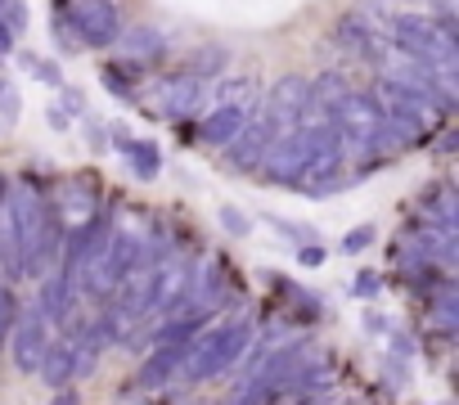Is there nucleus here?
I'll return each mask as SVG.
<instances>
[{"instance_id": "obj_1", "label": "nucleus", "mask_w": 459, "mask_h": 405, "mask_svg": "<svg viewBox=\"0 0 459 405\" xmlns=\"http://www.w3.org/2000/svg\"><path fill=\"white\" fill-rule=\"evenodd\" d=\"M248 342H253V324H248L244 315L207 329L198 342L185 347V360H180L185 383H207V378H216V374H225V369H235V365L244 360Z\"/></svg>"}, {"instance_id": "obj_2", "label": "nucleus", "mask_w": 459, "mask_h": 405, "mask_svg": "<svg viewBox=\"0 0 459 405\" xmlns=\"http://www.w3.org/2000/svg\"><path fill=\"white\" fill-rule=\"evenodd\" d=\"M392 50L423 64H455V19H428V14H392L387 23Z\"/></svg>"}, {"instance_id": "obj_3", "label": "nucleus", "mask_w": 459, "mask_h": 405, "mask_svg": "<svg viewBox=\"0 0 459 405\" xmlns=\"http://www.w3.org/2000/svg\"><path fill=\"white\" fill-rule=\"evenodd\" d=\"M77 50H108L122 37V14L113 0H55Z\"/></svg>"}, {"instance_id": "obj_4", "label": "nucleus", "mask_w": 459, "mask_h": 405, "mask_svg": "<svg viewBox=\"0 0 459 405\" xmlns=\"http://www.w3.org/2000/svg\"><path fill=\"white\" fill-rule=\"evenodd\" d=\"M307 158H311V140H307L302 131L275 135V140L266 144L262 162H257V176H262L266 185H293V180L302 176Z\"/></svg>"}, {"instance_id": "obj_5", "label": "nucleus", "mask_w": 459, "mask_h": 405, "mask_svg": "<svg viewBox=\"0 0 459 405\" xmlns=\"http://www.w3.org/2000/svg\"><path fill=\"white\" fill-rule=\"evenodd\" d=\"M203 95H207V82L185 68V73L167 77V82L149 95V113H158V117H167V122H180V117H189V113L203 108Z\"/></svg>"}, {"instance_id": "obj_6", "label": "nucleus", "mask_w": 459, "mask_h": 405, "mask_svg": "<svg viewBox=\"0 0 459 405\" xmlns=\"http://www.w3.org/2000/svg\"><path fill=\"white\" fill-rule=\"evenodd\" d=\"M271 140H275V122H271V113H266V108H253L248 122H244V131L225 144V162H230V171H239V176L257 171V162H262V153H266Z\"/></svg>"}, {"instance_id": "obj_7", "label": "nucleus", "mask_w": 459, "mask_h": 405, "mask_svg": "<svg viewBox=\"0 0 459 405\" xmlns=\"http://www.w3.org/2000/svg\"><path fill=\"white\" fill-rule=\"evenodd\" d=\"M100 217H104V212H100V189H95L86 176L68 180V185H64V198H59V212H55V221H59L64 239H73V235L91 230Z\"/></svg>"}, {"instance_id": "obj_8", "label": "nucleus", "mask_w": 459, "mask_h": 405, "mask_svg": "<svg viewBox=\"0 0 459 405\" xmlns=\"http://www.w3.org/2000/svg\"><path fill=\"white\" fill-rule=\"evenodd\" d=\"M50 347V324L46 315L32 306V311H19L14 329H10V356L19 365V374H37L41 369V356Z\"/></svg>"}, {"instance_id": "obj_9", "label": "nucleus", "mask_w": 459, "mask_h": 405, "mask_svg": "<svg viewBox=\"0 0 459 405\" xmlns=\"http://www.w3.org/2000/svg\"><path fill=\"white\" fill-rule=\"evenodd\" d=\"M333 41L351 55V59H387V37L374 32V23L365 14H342L333 23Z\"/></svg>"}, {"instance_id": "obj_10", "label": "nucleus", "mask_w": 459, "mask_h": 405, "mask_svg": "<svg viewBox=\"0 0 459 405\" xmlns=\"http://www.w3.org/2000/svg\"><path fill=\"white\" fill-rule=\"evenodd\" d=\"M37 311L46 315V324H68V315L77 311V284H73V275L68 271H46L41 275V302H37Z\"/></svg>"}, {"instance_id": "obj_11", "label": "nucleus", "mask_w": 459, "mask_h": 405, "mask_svg": "<svg viewBox=\"0 0 459 405\" xmlns=\"http://www.w3.org/2000/svg\"><path fill=\"white\" fill-rule=\"evenodd\" d=\"M248 113H253V108H235V104H216V108H207L203 122H198V144H207V149H225L230 140L244 131Z\"/></svg>"}, {"instance_id": "obj_12", "label": "nucleus", "mask_w": 459, "mask_h": 405, "mask_svg": "<svg viewBox=\"0 0 459 405\" xmlns=\"http://www.w3.org/2000/svg\"><path fill=\"white\" fill-rule=\"evenodd\" d=\"M180 360H185V347H176V342H158V351L135 369V392L167 387V383H171V374H180Z\"/></svg>"}, {"instance_id": "obj_13", "label": "nucleus", "mask_w": 459, "mask_h": 405, "mask_svg": "<svg viewBox=\"0 0 459 405\" xmlns=\"http://www.w3.org/2000/svg\"><path fill=\"white\" fill-rule=\"evenodd\" d=\"M117 46H122V50H126V59H131V64H140V68L167 55V37H162L158 28H149V23H140V28H122Z\"/></svg>"}, {"instance_id": "obj_14", "label": "nucleus", "mask_w": 459, "mask_h": 405, "mask_svg": "<svg viewBox=\"0 0 459 405\" xmlns=\"http://www.w3.org/2000/svg\"><path fill=\"white\" fill-rule=\"evenodd\" d=\"M455 217H459L455 189H450V185H437V189L423 198V226L437 230V235H455Z\"/></svg>"}, {"instance_id": "obj_15", "label": "nucleus", "mask_w": 459, "mask_h": 405, "mask_svg": "<svg viewBox=\"0 0 459 405\" xmlns=\"http://www.w3.org/2000/svg\"><path fill=\"white\" fill-rule=\"evenodd\" d=\"M37 374H41V378H46L55 392H59V387H68V383L77 378V356H73V342H68V338H64V342H50V347H46V356H41V369H37Z\"/></svg>"}, {"instance_id": "obj_16", "label": "nucleus", "mask_w": 459, "mask_h": 405, "mask_svg": "<svg viewBox=\"0 0 459 405\" xmlns=\"http://www.w3.org/2000/svg\"><path fill=\"white\" fill-rule=\"evenodd\" d=\"M257 95H262V86H257V77H253V73H230V77H221V82H216V104L257 108Z\"/></svg>"}, {"instance_id": "obj_17", "label": "nucleus", "mask_w": 459, "mask_h": 405, "mask_svg": "<svg viewBox=\"0 0 459 405\" xmlns=\"http://www.w3.org/2000/svg\"><path fill=\"white\" fill-rule=\"evenodd\" d=\"M100 82H104V90H113L117 99H140V64H131V59L104 64V68H100Z\"/></svg>"}, {"instance_id": "obj_18", "label": "nucleus", "mask_w": 459, "mask_h": 405, "mask_svg": "<svg viewBox=\"0 0 459 405\" xmlns=\"http://www.w3.org/2000/svg\"><path fill=\"white\" fill-rule=\"evenodd\" d=\"M122 158L131 162L135 180H158V171H162V153H158L153 140H131V149H126Z\"/></svg>"}, {"instance_id": "obj_19", "label": "nucleus", "mask_w": 459, "mask_h": 405, "mask_svg": "<svg viewBox=\"0 0 459 405\" xmlns=\"http://www.w3.org/2000/svg\"><path fill=\"white\" fill-rule=\"evenodd\" d=\"M347 90H351V82H347L342 73H320V77L311 82V99H316L320 108H333Z\"/></svg>"}, {"instance_id": "obj_20", "label": "nucleus", "mask_w": 459, "mask_h": 405, "mask_svg": "<svg viewBox=\"0 0 459 405\" xmlns=\"http://www.w3.org/2000/svg\"><path fill=\"white\" fill-rule=\"evenodd\" d=\"M19 64H23L37 82H46V86H55V90L64 86V68H59L55 59H41V55H32V50H19Z\"/></svg>"}, {"instance_id": "obj_21", "label": "nucleus", "mask_w": 459, "mask_h": 405, "mask_svg": "<svg viewBox=\"0 0 459 405\" xmlns=\"http://www.w3.org/2000/svg\"><path fill=\"white\" fill-rule=\"evenodd\" d=\"M0 23H5L14 37H23V32H28V23H32L28 0H0Z\"/></svg>"}, {"instance_id": "obj_22", "label": "nucleus", "mask_w": 459, "mask_h": 405, "mask_svg": "<svg viewBox=\"0 0 459 405\" xmlns=\"http://www.w3.org/2000/svg\"><path fill=\"white\" fill-rule=\"evenodd\" d=\"M216 217H221V230H225V235H235V239L253 235V217H248V212H239L235 202H225V208H221Z\"/></svg>"}, {"instance_id": "obj_23", "label": "nucleus", "mask_w": 459, "mask_h": 405, "mask_svg": "<svg viewBox=\"0 0 459 405\" xmlns=\"http://www.w3.org/2000/svg\"><path fill=\"white\" fill-rule=\"evenodd\" d=\"M14 320H19V297H14V289H10V284H0V347L10 342Z\"/></svg>"}, {"instance_id": "obj_24", "label": "nucleus", "mask_w": 459, "mask_h": 405, "mask_svg": "<svg viewBox=\"0 0 459 405\" xmlns=\"http://www.w3.org/2000/svg\"><path fill=\"white\" fill-rule=\"evenodd\" d=\"M374 239H378L374 226H356V230L342 235V253H365V248H374Z\"/></svg>"}, {"instance_id": "obj_25", "label": "nucleus", "mask_w": 459, "mask_h": 405, "mask_svg": "<svg viewBox=\"0 0 459 405\" xmlns=\"http://www.w3.org/2000/svg\"><path fill=\"white\" fill-rule=\"evenodd\" d=\"M383 284H387V280H383L378 271H360V275L351 280V293L369 302V297H378V293H383Z\"/></svg>"}, {"instance_id": "obj_26", "label": "nucleus", "mask_w": 459, "mask_h": 405, "mask_svg": "<svg viewBox=\"0 0 459 405\" xmlns=\"http://www.w3.org/2000/svg\"><path fill=\"white\" fill-rule=\"evenodd\" d=\"M221 64H225V50H216V46H212V50H198V55H194V68H189V73H198V77L207 82Z\"/></svg>"}, {"instance_id": "obj_27", "label": "nucleus", "mask_w": 459, "mask_h": 405, "mask_svg": "<svg viewBox=\"0 0 459 405\" xmlns=\"http://www.w3.org/2000/svg\"><path fill=\"white\" fill-rule=\"evenodd\" d=\"M19 108H23V104H19V90H14L5 77H0V122H14Z\"/></svg>"}, {"instance_id": "obj_28", "label": "nucleus", "mask_w": 459, "mask_h": 405, "mask_svg": "<svg viewBox=\"0 0 459 405\" xmlns=\"http://www.w3.org/2000/svg\"><path fill=\"white\" fill-rule=\"evenodd\" d=\"M325 257H329V253H325V244H320V239L298 244V262H302V266H325Z\"/></svg>"}, {"instance_id": "obj_29", "label": "nucleus", "mask_w": 459, "mask_h": 405, "mask_svg": "<svg viewBox=\"0 0 459 405\" xmlns=\"http://www.w3.org/2000/svg\"><path fill=\"white\" fill-rule=\"evenodd\" d=\"M46 122H50L55 131H73V113H68L64 104H50V108H46Z\"/></svg>"}, {"instance_id": "obj_30", "label": "nucleus", "mask_w": 459, "mask_h": 405, "mask_svg": "<svg viewBox=\"0 0 459 405\" xmlns=\"http://www.w3.org/2000/svg\"><path fill=\"white\" fill-rule=\"evenodd\" d=\"M50 405H82V392H77V387L68 383V387H59V396H55Z\"/></svg>"}, {"instance_id": "obj_31", "label": "nucleus", "mask_w": 459, "mask_h": 405, "mask_svg": "<svg viewBox=\"0 0 459 405\" xmlns=\"http://www.w3.org/2000/svg\"><path fill=\"white\" fill-rule=\"evenodd\" d=\"M365 329H369V333H392V324H387L383 315H374V311L365 315Z\"/></svg>"}, {"instance_id": "obj_32", "label": "nucleus", "mask_w": 459, "mask_h": 405, "mask_svg": "<svg viewBox=\"0 0 459 405\" xmlns=\"http://www.w3.org/2000/svg\"><path fill=\"white\" fill-rule=\"evenodd\" d=\"M113 405H144V396H140L135 387H126V392H122V396H117Z\"/></svg>"}, {"instance_id": "obj_33", "label": "nucleus", "mask_w": 459, "mask_h": 405, "mask_svg": "<svg viewBox=\"0 0 459 405\" xmlns=\"http://www.w3.org/2000/svg\"><path fill=\"white\" fill-rule=\"evenodd\" d=\"M437 5V19H455V0H432Z\"/></svg>"}]
</instances>
